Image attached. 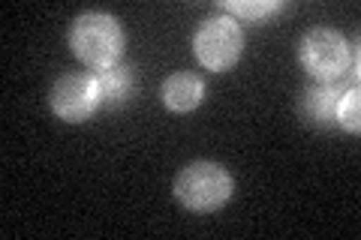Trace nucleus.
<instances>
[{"mask_svg": "<svg viewBox=\"0 0 361 240\" xmlns=\"http://www.w3.org/2000/svg\"><path fill=\"white\" fill-rule=\"evenodd\" d=\"M97 84H99V94H103L106 106H121L127 102L135 90V72L133 66H111V70L97 72Z\"/></svg>", "mask_w": 361, "mask_h": 240, "instance_id": "8", "label": "nucleus"}, {"mask_svg": "<svg viewBox=\"0 0 361 240\" xmlns=\"http://www.w3.org/2000/svg\"><path fill=\"white\" fill-rule=\"evenodd\" d=\"M196 61L208 72H226L238 63L244 51V33L232 15H211L199 25L193 37Z\"/></svg>", "mask_w": 361, "mask_h": 240, "instance_id": "4", "label": "nucleus"}, {"mask_svg": "<svg viewBox=\"0 0 361 240\" xmlns=\"http://www.w3.org/2000/svg\"><path fill=\"white\" fill-rule=\"evenodd\" d=\"M298 61L319 82H337L353 63V45L334 27H313L298 42Z\"/></svg>", "mask_w": 361, "mask_h": 240, "instance_id": "3", "label": "nucleus"}, {"mask_svg": "<svg viewBox=\"0 0 361 240\" xmlns=\"http://www.w3.org/2000/svg\"><path fill=\"white\" fill-rule=\"evenodd\" d=\"M343 84H334V82H319L307 87L301 94L298 102V111L301 118L310 123V127H331L334 123V111H337V99L343 96Z\"/></svg>", "mask_w": 361, "mask_h": 240, "instance_id": "7", "label": "nucleus"}, {"mask_svg": "<svg viewBox=\"0 0 361 240\" xmlns=\"http://www.w3.org/2000/svg\"><path fill=\"white\" fill-rule=\"evenodd\" d=\"M49 106L66 123H82L103 106V94H99L97 75L85 72H66L49 90Z\"/></svg>", "mask_w": 361, "mask_h": 240, "instance_id": "5", "label": "nucleus"}, {"mask_svg": "<svg viewBox=\"0 0 361 240\" xmlns=\"http://www.w3.org/2000/svg\"><path fill=\"white\" fill-rule=\"evenodd\" d=\"M283 9L280 0H226L223 13L235 15V18H247V21H262L268 15H274Z\"/></svg>", "mask_w": 361, "mask_h": 240, "instance_id": "9", "label": "nucleus"}, {"mask_svg": "<svg viewBox=\"0 0 361 240\" xmlns=\"http://www.w3.org/2000/svg\"><path fill=\"white\" fill-rule=\"evenodd\" d=\"M160 96H163V106L169 111H178V114H187L202 106V99H205V78L196 75V72H172L163 82L160 87Z\"/></svg>", "mask_w": 361, "mask_h": 240, "instance_id": "6", "label": "nucleus"}, {"mask_svg": "<svg viewBox=\"0 0 361 240\" xmlns=\"http://www.w3.org/2000/svg\"><path fill=\"white\" fill-rule=\"evenodd\" d=\"M334 123H341L346 132H358L361 130V94L358 87H346L343 96L337 99V111H334Z\"/></svg>", "mask_w": 361, "mask_h": 240, "instance_id": "10", "label": "nucleus"}, {"mask_svg": "<svg viewBox=\"0 0 361 240\" xmlns=\"http://www.w3.org/2000/svg\"><path fill=\"white\" fill-rule=\"evenodd\" d=\"M235 192V180L229 168L208 159H196L178 171L175 177V198L193 213H214L229 204Z\"/></svg>", "mask_w": 361, "mask_h": 240, "instance_id": "2", "label": "nucleus"}, {"mask_svg": "<svg viewBox=\"0 0 361 240\" xmlns=\"http://www.w3.org/2000/svg\"><path fill=\"white\" fill-rule=\"evenodd\" d=\"M123 45H127V37H123L121 21L109 13H99V9L82 13L70 27L73 54L94 72L118 66L123 57Z\"/></svg>", "mask_w": 361, "mask_h": 240, "instance_id": "1", "label": "nucleus"}]
</instances>
